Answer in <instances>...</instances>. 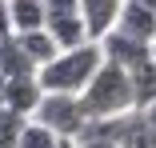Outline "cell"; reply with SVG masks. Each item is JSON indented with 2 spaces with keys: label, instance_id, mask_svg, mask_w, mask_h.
<instances>
[{
  "label": "cell",
  "instance_id": "3957f363",
  "mask_svg": "<svg viewBox=\"0 0 156 148\" xmlns=\"http://www.w3.org/2000/svg\"><path fill=\"white\" fill-rule=\"evenodd\" d=\"M32 120L48 124L56 136H64V140H80L88 116H84V104H80L76 92H44V100H40Z\"/></svg>",
  "mask_w": 156,
  "mask_h": 148
},
{
  "label": "cell",
  "instance_id": "7a4b0ae2",
  "mask_svg": "<svg viewBox=\"0 0 156 148\" xmlns=\"http://www.w3.org/2000/svg\"><path fill=\"white\" fill-rule=\"evenodd\" d=\"M84 116L88 120H104V116H120L136 108V88H132V72L120 68L112 60H104L96 68V76L88 80V88L80 92Z\"/></svg>",
  "mask_w": 156,
  "mask_h": 148
},
{
  "label": "cell",
  "instance_id": "6da1fadb",
  "mask_svg": "<svg viewBox=\"0 0 156 148\" xmlns=\"http://www.w3.org/2000/svg\"><path fill=\"white\" fill-rule=\"evenodd\" d=\"M100 64H104L100 40H84L76 48H60L44 68H36V80L44 84V92H76L80 96Z\"/></svg>",
  "mask_w": 156,
  "mask_h": 148
},
{
  "label": "cell",
  "instance_id": "277c9868",
  "mask_svg": "<svg viewBox=\"0 0 156 148\" xmlns=\"http://www.w3.org/2000/svg\"><path fill=\"white\" fill-rule=\"evenodd\" d=\"M100 48H104V60H112V64H120V68H140L144 60H152L156 56V44H144V40H136V36H124L120 28H112V32L100 40Z\"/></svg>",
  "mask_w": 156,
  "mask_h": 148
},
{
  "label": "cell",
  "instance_id": "30bf717a",
  "mask_svg": "<svg viewBox=\"0 0 156 148\" xmlns=\"http://www.w3.org/2000/svg\"><path fill=\"white\" fill-rule=\"evenodd\" d=\"M16 36H20L24 52L32 56V64H36V68H44L52 56L60 52V44H56V36L48 32V28H36V32H16Z\"/></svg>",
  "mask_w": 156,
  "mask_h": 148
},
{
  "label": "cell",
  "instance_id": "ba28073f",
  "mask_svg": "<svg viewBox=\"0 0 156 148\" xmlns=\"http://www.w3.org/2000/svg\"><path fill=\"white\" fill-rule=\"evenodd\" d=\"M0 68H4V76H36V64H32V56L24 52L20 36L12 32L8 40H0Z\"/></svg>",
  "mask_w": 156,
  "mask_h": 148
},
{
  "label": "cell",
  "instance_id": "d6986e66",
  "mask_svg": "<svg viewBox=\"0 0 156 148\" xmlns=\"http://www.w3.org/2000/svg\"><path fill=\"white\" fill-rule=\"evenodd\" d=\"M60 148H76V140H64V144H60Z\"/></svg>",
  "mask_w": 156,
  "mask_h": 148
},
{
  "label": "cell",
  "instance_id": "7c38bea8",
  "mask_svg": "<svg viewBox=\"0 0 156 148\" xmlns=\"http://www.w3.org/2000/svg\"><path fill=\"white\" fill-rule=\"evenodd\" d=\"M60 144H64V136H56L40 120H28L24 132H20V148H60Z\"/></svg>",
  "mask_w": 156,
  "mask_h": 148
},
{
  "label": "cell",
  "instance_id": "ac0fdd59",
  "mask_svg": "<svg viewBox=\"0 0 156 148\" xmlns=\"http://www.w3.org/2000/svg\"><path fill=\"white\" fill-rule=\"evenodd\" d=\"M136 4H144V8H156V0H136Z\"/></svg>",
  "mask_w": 156,
  "mask_h": 148
},
{
  "label": "cell",
  "instance_id": "5bb4252c",
  "mask_svg": "<svg viewBox=\"0 0 156 148\" xmlns=\"http://www.w3.org/2000/svg\"><path fill=\"white\" fill-rule=\"evenodd\" d=\"M12 32H16V28H12V4L0 0V40H8Z\"/></svg>",
  "mask_w": 156,
  "mask_h": 148
},
{
  "label": "cell",
  "instance_id": "e0dca14e",
  "mask_svg": "<svg viewBox=\"0 0 156 148\" xmlns=\"http://www.w3.org/2000/svg\"><path fill=\"white\" fill-rule=\"evenodd\" d=\"M4 84H8V76H4V68H0V92H4Z\"/></svg>",
  "mask_w": 156,
  "mask_h": 148
},
{
  "label": "cell",
  "instance_id": "9a60e30c",
  "mask_svg": "<svg viewBox=\"0 0 156 148\" xmlns=\"http://www.w3.org/2000/svg\"><path fill=\"white\" fill-rule=\"evenodd\" d=\"M76 148H116L112 140H76Z\"/></svg>",
  "mask_w": 156,
  "mask_h": 148
},
{
  "label": "cell",
  "instance_id": "52a82bcc",
  "mask_svg": "<svg viewBox=\"0 0 156 148\" xmlns=\"http://www.w3.org/2000/svg\"><path fill=\"white\" fill-rule=\"evenodd\" d=\"M116 28L124 36H136L144 44H156V8H144V4H136V0H124Z\"/></svg>",
  "mask_w": 156,
  "mask_h": 148
},
{
  "label": "cell",
  "instance_id": "8992f818",
  "mask_svg": "<svg viewBox=\"0 0 156 148\" xmlns=\"http://www.w3.org/2000/svg\"><path fill=\"white\" fill-rule=\"evenodd\" d=\"M120 8H124V0H80V16H84L88 36L104 40L116 28V20H120Z\"/></svg>",
  "mask_w": 156,
  "mask_h": 148
},
{
  "label": "cell",
  "instance_id": "9c48e42d",
  "mask_svg": "<svg viewBox=\"0 0 156 148\" xmlns=\"http://www.w3.org/2000/svg\"><path fill=\"white\" fill-rule=\"evenodd\" d=\"M12 4V28L16 32H36L48 24V8L44 0H8Z\"/></svg>",
  "mask_w": 156,
  "mask_h": 148
},
{
  "label": "cell",
  "instance_id": "5b68a950",
  "mask_svg": "<svg viewBox=\"0 0 156 148\" xmlns=\"http://www.w3.org/2000/svg\"><path fill=\"white\" fill-rule=\"evenodd\" d=\"M40 100H44V84L36 76H12L4 84V92H0V104L12 108V112H20V116H28V120L36 116Z\"/></svg>",
  "mask_w": 156,
  "mask_h": 148
},
{
  "label": "cell",
  "instance_id": "4fadbf2b",
  "mask_svg": "<svg viewBox=\"0 0 156 148\" xmlns=\"http://www.w3.org/2000/svg\"><path fill=\"white\" fill-rule=\"evenodd\" d=\"M24 124H28V116H20V112H12V108L0 104V148H20Z\"/></svg>",
  "mask_w": 156,
  "mask_h": 148
},
{
  "label": "cell",
  "instance_id": "2e32d148",
  "mask_svg": "<svg viewBox=\"0 0 156 148\" xmlns=\"http://www.w3.org/2000/svg\"><path fill=\"white\" fill-rule=\"evenodd\" d=\"M144 116H148V124H152V128H156V100H152V104H148V108H144Z\"/></svg>",
  "mask_w": 156,
  "mask_h": 148
},
{
  "label": "cell",
  "instance_id": "8fae6325",
  "mask_svg": "<svg viewBox=\"0 0 156 148\" xmlns=\"http://www.w3.org/2000/svg\"><path fill=\"white\" fill-rule=\"evenodd\" d=\"M132 88H136V108L144 112V108L156 100V56L144 60L140 68H132Z\"/></svg>",
  "mask_w": 156,
  "mask_h": 148
}]
</instances>
